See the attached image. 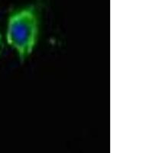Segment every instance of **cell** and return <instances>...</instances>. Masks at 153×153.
Here are the masks:
<instances>
[{
  "instance_id": "obj_2",
  "label": "cell",
  "mask_w": 153,
  "mask_h": 153,
  "mask_svg": "<svg viewBox=\"0 0 153 153\" xmlns=\"http://www.w3.org/2000/svg\"><path fill=\"white\" fill-rule=\"evenodd\" d=\"M1 46H2V38H1V35H0V49H1Z\"/></svg>"
},
{
  "instance_id": "obj_1",
  "label": "cell",
  "mask_w": 153,
  "mask_h": 153,
  "mask_svg": "<svg viewBox=\"0 0 153 153\" xmlns=\"http://www.w3.org/2000/svg\"><path fill=\"white\" fill-rule=\"evenodd\" d=\"M39 14L35 5L12 12L8 19L7 41L21 60L32 53L39 35Z\"/></svg>"
}]
</instances>
